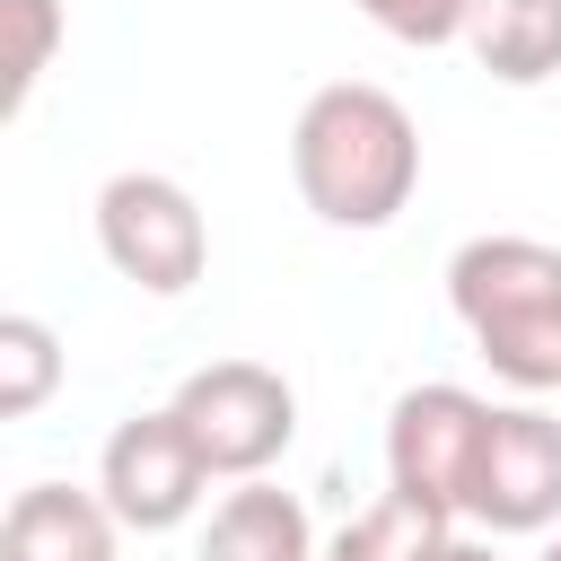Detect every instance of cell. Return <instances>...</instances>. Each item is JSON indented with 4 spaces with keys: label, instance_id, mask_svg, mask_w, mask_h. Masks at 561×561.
<instances>
[{
    "label": "cell",
    "instance_id": "obj_1",
    "mask_svg": "<svg viewBox=\"0 0 561 561\" xmlns=\"http://www.w3.org/2000/svg\"><path fill=\"white\" fill-rule=\"evenodd\" d=\"M289 184L324 228H394L421 193V123L368 79H333L289 123Z\"/></svg>",
    "mask_w": 561,
    "mask_h": 561
},
{
    "label": "cell",
    "instance_id": "obj_2",
    "mask_svg": "<svg viewBox=\"0 0 561 561\" xmlns=\"http://www.w3.org/2000/svg\"><path fill=\"white\" fill-rule=\"evenodd\" d=\"M447 307L517 394H561V245L543 237H465L447 254Z\"/></svg>",
    "mask_w": 561,
    "mask_h": 561
},
{
    "label": "cell",
    "instance_id": "obj_3",
    "mask_svg": "<svg viewBox=\"0 0 561 561\" xmlns=\"http://www.w3.org/2000/svg\"><path fill=\"white\" fill-rule=\"evenodd\" d=\"M96 245H105V263H114L131 289H149V298H184V289L210 272V219H202V202H193L175 175H158V167L105 175V193H96Z\"/></svg>",
    "mask_w": 561,
    "mask_h": 561
},
{
    "label": "cell",
    "instance_id": "obj_4",
    "mask_svg": "<svg viewBox=\"0 0 561 561\" xmlns=\"http://www.w3.org/2000/svg\"><path fill=\"white\" fill-rule=\"evenodd\" d=\"M167 403H175V421L193 430V447H202V465H210L219 482L272 473V465L289 456V438H298V394H289V377L263 368V359H210V368H193Z\"/></svg>",
    "mask_w": 561,
    "mask_h": 561
},
{
    "label": "cell",
    "instance_id": "obj_5",
    "mask_svg": "<svg viewBox=\"0 0 561 561\" xmlns=\"http://www.w3.org/2000/svg\"><path fill=\"white\" fill-rule=\"evenodd\" d=\"M210 482H219V473L202 465V447H193V430L175 421V403L114 421V438H105V456H96V491H105V508L123 517V535H175V526L210 500Z\"/></svg>",
    "mask_w": 561,
    "mask_h": 561
},
{
    "label": "cell",
    "instance_id": "obj_6",
    "mask_svg": "<svg viewBox=\"0 0 561 561\" xmlns=\"http://www.w3.org/2000/svg\"><path fill=\"white\" fill-rule=\"evenodd\" d=\"M482 430H491V403L447 386V377L394 394V412H386V491H403V500H421L438 517H465Z\"/></svg>",
    "mask_w": 561,
    "mask_h": 561
},
{
    "label": "cell",
    "instance_id": "obj_7",
    "mask_svg": "<svg viewBox=\"0 0 561 561\" xmlns=\"http://www.w3.org/2000/svg\"><path fill=\"white\" fill-rule=\"evenodd\" d=\"M465 517L482 535H543L561 517V421L543 403H500L465 482Z\"/></svg>",
    "mask_w": 561,
    "mask_h": 561
},
{
    "label": "cell",
    "instance_id": "obj_8",
    "mask_svg": "<svg viewBox=\"0 0 561 561\" xmlns=\"http://www.w3.org/2000/svg\"><path fill=\"white\" fill-rule=\"evenodd\" d=\"M123 517L105 508V491L79 482H26L0 508V561H114Z\"/></svg>",
    "mask_w": 561,
    "mask_h": 561
},
{
    "label": "cell",
    "instance_id": "obj_9",
    "mask_svg": "<svg viewBox=\"0 0 561 561\" xmlns=\"http://www.w3.org/2000/svg\"><path fill=\"white\" fill-rule=\"evenodd\" d=\"M193 561H324L316 552V526H307V508L280 491V482H237L219 508H210V526H202V543H193Z\"/></svg>",
    "mask_w": 561,
    "mask_h": 561
},
{
    "label": "cell",
    "instance_id": "obj_10",
    "mask_svg": "<svg viewBox=\"0 0 561 561\" xmlns=\"http://www.w3.org/2000/svg\"><path fill=\"white\" fill-rule=\"evenodd\" d=\"M465 53L500 88H543L561 70V0H473Z\"/></svg>",
    "mask_w": 561,
    "mask_h": 561
},
{
    "label": "cell",
    "instance_id": "obj_11",
    "mask_svg": "<svg viewBox=\"0 0 561 561\" xmlns=\"http://www.w3.org/2000/svg\"><path fill=\"white\" fill-rule=\"evenodd\" d=\"M447 535H456V517H438V508H421V500H403V491H377V500L324 543V561H430Z\"/></svg>",
    "mask_w": 561,
    "mask_h": 561
},
{
    "label": "cell",
    "instance_id": "obj_12",
    "mask_svg": "<svg viewBox=\"0 0 561 561\" xmlns=\"http://www.w3.org/2000/svg\"><path fill=\"white\" fill-rule=\"evenodd\" d=\"M61 386V342L44 316H0V421H35Z\"/></svg>",
    "mask_w": 561,
    "mask_h": 561
},
{
    "label": "cell",
    "instance_id": "obj_13",
    "mask_svg": "<svg viewBox=\"0 0 561 561\" xmlns=\"http://www.w3.org/2000/svg\"><path fill=\"white\" fill-rule=\"evenodd\" d=\"M9 26V79H0V114H26V96L44 88L53 53H61V0H0Z\"/></svg>",
    "mask_w": 561,
    "mask_h": 561
},
{
    "label": "cell",
    "instance_id": "obj_14",
    "mask_svg": "<svg viewBox=\"0 0 561 561\" xmlns=\"http://www.w3.org/2000/svg\"><path fill=\"white\" fill-rule=\"evenodd\" d=\"M377 35H394V44H412V53H438V44H465V26H473V0H351Z\"/></svg>",
    "mask_w": 561,
    "mask_h": 561
},
{
    "label": "cell",
    "instance_id": "obj_15",
    "mask_svg": "<svg viewBox=\"0 0 561 561\" xmlns=\"http://www.w3.org/2000/svg\"><path fill=\"white\" fill-rule=\"evenodd\" d=\"M430 561H500V552H491V543H482V535H447V543H438V552H430Z\"/></svg>",
    "mask_w": 561,
    "mask_h": 561
},
{
    "label": "cell",
    "instance_id": "obj_16",
    "mask_svg": "<svg viewBox=\"0 0 561 561\" xmlns=\"http://www.w3.org/2000/svg\"><path fill=\"white\" fill-rule=\"evenodd\" d=\"M535 561H561V535H552V543H543V552H535Z\"/></svg>",
    "mask_w": 561,
    "mask_h": 561
}]
</instances>
